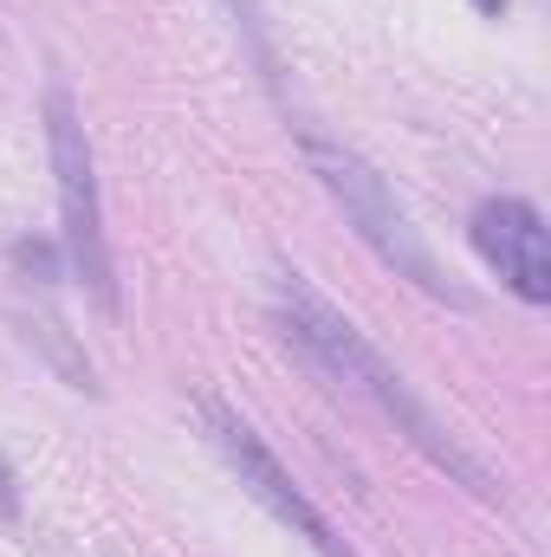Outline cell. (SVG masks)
Segmentation results:
<instances>
[{"label": "cell", "mask_w": 551, "mask_h": 557, "mask_svg": "<svg viewBox=\"0 0 551 557\" xmlns=\"http://www.w3.org/2000/svg\"><path fill=\"white\" fill-rule=\"evenodd\" d=\"M273 318H279V331H285V344L338 389V396H357V403H370L377 416L390 421L403 441H409L415 454L428 460V467H441L448 480H461L474 499H493L500 486H493V473L441 428V416L415 396L409 383H403V370H390V357L338 311V305H325L311 285L298 273H279L273 278Z\"/></svg>", "instance_id": "obj_1"}, {"label": "cell", "mask_w": 551, "mask_h": 557, "mask_svg": "<svg viewBox=\"0 0 551 557\" xmlns=\"http://www.w3.org/2000/svg\"><path fill=\"white\" fill-rule=\"evenodd\" d=\"M305 156H311V175L325 182V195H331V201L344 208V221L357 227V240H364L390 273L409 278L415 292H428V298H441V305H454V311L474 305L454 278L441 273V260L428 253V240L415 234V221H409V208L396 201V188H390L357 149H344V143L305 131Z\"/></svg>", "instance_id": "obj_2"}, {"label": "cell", "mask_w": 551, "mask_h": 557, "mask_svg": "<svg viewBox=\"0 0 551 557\" xmlns=\"http://www.w3.org/2000/svg\"><path fill=\"white\" fill-rule=\"evenodd\" d=\"M46 156H52V188H59V221H65V260L72 278H85V292L98 298L105 318L124 311L118 292V260H111V234H105V195H98V162L85 117L72 104V91L52 78L46 85Z\"/></svg>", "instance_id": "obj_3"}, {"label": "cell", "mask_w": 551, "mask_h": 557, "mask_svg": "<svg viewBox=\"0 0 551 557\" xmlns=\"http://www.w3.org/2000/svg\"><path fill=\"white\" fill-rule=\"evenodd\" d=\"M201 421H208V441L221 447V460L241 473V486H247V493H254V499L273 512L292 539H305L318 557H357L344 539H338V525H331V519H325V512L305 499V486H298V480L279 467V454L260 441V428H254V421L234 416L221 396H201Z\"/></svg>", "instance_id": "obj_4"}, {"label": "cell", "mask_w": 551, "mask_h": 557, "mask_svg": "<svg viewBox=\"0 0 551 557\" xmlns=\"http://www.w3.org/2000/svg\"><path fill=\"white\" fill-rule=\"evenodd\" d=\"M474 247L493 273L506 278L513 298L551 305V227L546 214L519 195H493L474 208Z\"/></svg>", "instance_id": "obj_5"}, {"label": "cell", "mask_w": 551, "mask_h": 557, "mask_svg": "<svg viewBox=\"0 0 551 557\" xmlns=\"http://www.w3.org/2000/svg\"><path fill=\"white\" fill-rule=\"evenodd\" d=\"M20 512V486H13V467L0 460V519H13Z\"/></svg>", "instance_id": "obj_6"}, {"label": "cell", "mask_w": 551, "mask_h": 557, "mask_svg": "<svg viewBox=\"0 0 551 557\" xmlns=\"http://www.w3.org/2000/svg\"><path fill=\"white\" fill-rule=\"evenodd\" d=\"M474 7H480L487 20H500V13H506V0H474Z\"/></svg>", "instance_id": "obj_7"}]
</instances>
